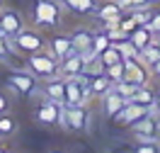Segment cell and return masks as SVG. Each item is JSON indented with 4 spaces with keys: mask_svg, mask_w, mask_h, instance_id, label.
Segmentation results:
<instances>
[{
    "mask_svg": "<svg viewBox=\"0 0 160 153\" xmlns=\"http://www.w3.org/2000/svg\"><path fill=\"white\" fill-rule=\"evenodd\" d=\"M0 8H2V0H0Z\"/></svg>",
    "mask_w": 160,
    "mask_h": 153,
    "instance_id": "f35d334b",
    "label": "cell"
},
{
    "mask_svg": "<svg viewBox=\"0 0 160 153\" xmlns=\"http://www.w3.org/2000/svg\"><path fill=\"white\" fill-rule=\"evenodd\" d=\"M92 34H95V32H92L90 27H75V29L70 32V39H73L75 51L88 54V51L92 49Z\"/></svg>",
    "mask_w": 160,
    "mask_h": 153,
    "instance_id": "ac0fdd59",
    "label": "cell"
},
{
    "mask_svg": "<svg viewBox=\"0 0 160 153\" xmlns=\"http://www.w3.org/2000/svg\"><path fill=\"white\" fill-rule=\"evenodd\" d=\"M124 68H126V66H124V59H121V61H117V63H112V66H107V68H104V73H107V75L112 78V83L117 85L119 80H124Z\"/></svg>",
    "mask_w": 160,
    "mask_h": 153,
    "instance_id": "f1b7e54d",
    "label": "cell"
},
{
    "mask_svg": "<svg viewBox=\"0 0 160 153\" xmlns=\"http://www.w3.org/2000/svg\"><path fill=\"white\" fill-rule=\"evenodd\" d=\"M100 61H102V66L107 68V66H112V63H117V61H121V54H119V49H117V44H109L107 49L100 54Z\"/></svg>",
    "mask_w": 160,
    "mask_h": 153,
    "instance_id": "cb8c5ba5",
    "label": "cell"
},
{
    "mask_svg": "<svg viewBox=\"0 0 160 153\" xmlns=\"http://www.w3.org/2000/svg\"><path fill=\"white\" fill-rule=\"evenodd\" d=\"M24 15L17 12L15 8H0V34L12 39L15 34H20L22 27H24Z\"/></svg>",
    "mask_w": 160,
    "mask_h": 153,
    "instance_id": "ba28073f",
    "label": "cell"
},
{
    "mask_svg": "<svg viewBox=\"0 0 160 153\" xmlns=\"http://www.w3.org/2000/svg\"><path fill=\"white\" fill-rule=\"evenodd\" d=\"M150 73H153V78H160V61L150 66Z\"/></svg>",
    "mask_w": 160,
    "mask_h": 153,
    "instance_id": "d590c367",
    "label": "cell"
},
{
    "mask_svg": "<svg viewBox=\"0 0 160 153\" xmlns=\"http://www.w3.org/2000/svg\"><path fill=\"white\" fill-rule=\"evenodd\" d=\"M5 88L12 90L15 95H22V97H32L34 92L41 90V80L34 75L32 71L22 68V71H10L5 75Z\"/></svg>",
    "mask_w": 160,
    "mask_h": 153,
    "instance_id": "277c9868",
    "label": "cell"
},
{
    "mask_svg": "<svg viewBox=\"0 0 160 153\" xmlns=\"http://www.w3.org/2000/svg\"><path fill=\"white\" fill-rule=\"evenodd\" d=\"M148 27L153 29V34H158V32H160V8H158V10H153V17H150Z\"/></svg>",
    "mask_w": 160,
    "mask_h": 153,
    "instance_id": "836d02e7",
    "label": "cell"
},
{
    "mask_svg": "<svg viewBox=\"0 0 160 153\" xmlns=\"http://www.w3.org/2000/svg\"><path fill=\"white\" fill-rule=\"evenodd\" d=\"M138 153H158L160 151V139H138L136 141Z\"/></svg>",
    "mask_w": 160,
    "mask_h": 153,
    "instance_id": "484cf974",
    "label": "cell"
},
{
    "mask_svg": "<svg viewBox=\"0 0 160 153\" xmlns=\"http://www.w3.org/2000/svg\"><path fill=\"white\" fill-rule=\"evenodd\" d=\"M124 12L126 10L119 5V0H100L95 17H100L102 24H119V20L124 17Z\"/></svg>",
    "mask_w": 160,
    "mask_h": 153,
    "instance_id": "7c38bea8",
    "label": "cell"
},
{
    "mask_svg": "<svg viewBox=\"0 0 160 153\" xmlns=\"http://www.w3.org/2000/svg\"><path fill=\"white\" fill-rule=\"evenodd\" d=\"M124 80L133 83V85H148L153 73H150V66L141 61V59H124Z\"/></svg>",
    "mask_w": 160,
    "mask_h": 153,
    "instance_id": "9c48e42d",
    "label": "cell"
},
{
    "mask_svg": "<svg viewBox=\"0 0 160 153\" xmlns=\"http://www.w3.org/2000/svg\"><path fill=\"white\" fill-rule=\"evenodd\" d=\"M46 49V34L34 24V27H22L20 34H15L12 37V51H20L24 56H29V54H37V51Z\"/></svg>",
    "mask_w": 160,
    "mask_h": 153,
    "instance_id": "3957f363",
    "label": "cell"
},
{
    "mask_svg": "<svg viewBox=\"0 0 160 153\" xmlns=\"http://www.w3.org/2000/svg\"><path fill=\"white\" fill-rule=\"evenodd\" d=\"M131 131L136 139H160V112L150 110L143 119H138L131 126Z\"/></svg>",
    "mask_w": 160,
    "mask_h": 153,
    "instance_id": "30bf717a",
    "label": "cell"
},
{
    "mask_svg": "<svg viewBox=\"0 0 160 153\" xmlns=\"http://www.w3.org/2000/svg\"><path fill=\"white\" fill-rule=\"evenodd\" d=\"M92 100L90 85H88V75H73V78H66V97H63V105H88Z\"/></svg>",
    "mask_w": 160,
    "mask_h": 153,
    "instance_id": "8992f818",
    "label": "cell"
},
{
    "mask_svg": "<svg viewBox=\"0 0 160 153\" xmlns=\"http://www.w3.org/2000/svg\"><path fill=\"white\" fill-rule=\"evenodd\" d=\"M136 88H138V85H133V83H129V80H119L117 85H114V90L119 92V95H124L126 100H131V95H133Z\"/></svg>",
    "mask_w": 160,
    "mask_h": 153,
    "instance_id": "4dcf8cb0",
    "label": "cell"
},
{
    "mask_svg": "<svg viewBox=\"0 0 160 153\" xmlns=\"http://www.w3.org/2000/svg\"><path fill=\"white\" fill-rule=\"evenodd\" d=\"M8 41H10V39H8V37H2V34H0V59H2V56H8V54H10V46H5V44H8Z\"/></svg>",
    "mask_w": 160,
    "mask_h": 153,
    "instance_id": "e575fe53",
    "label": "cell"
},
{
    "mask_svg": "<svg viewBox=\"0 0 160 153\" xmlns=\"http://www.w3.org/2000/svg\"><path fill=\"white\" fill-rule=\"evenodd\" d=\"M153 110L160 112V90H155V102H153Z\"/></svg>",
    "mask_w": 160,
    "mask_h": 153,
    "instance_id": "8d00e7d4",
    "label": "cell"
},
{
    "mask_svg": "<svg viewBox=\"0 0 160 153\" xmlns=\"http://www.w3.org/2000/svg\"><path fill=\"white\" fill-rule=\"evenodd\" d=\"M41 92H44V97L63 105V97H66V78L63 75H53V78L41 80Z\"/></svg>",
    "mask_w": 160,
    "mask_h": 153,
    "instance_id": "9a60e30c",
    "label": "cell"
},
{
    "mask_svg": "<svg viewBox=\"0 0 160 153\" xmlns=\"http://www.w3.org/2000/svg\"><path fill=\"white\" fill-rule=\"evenodd\" d=\"M150 110H153V107H143V105H136V102L129 100V102H126V105L119 110V112L112 117V122L119 124V126H129V129H131V126L138 122V119H143Z\"/></svg>",
    "mask_w": 160,
    "mask_h": 153,
    "instance_id": "8fae6325",
    "label": "cell"
},
{
    "mask_svg": "<svg viewBox=\"0 0 160 153\" xmlns=\"http://www.w3.org/2000/svg\"><path fill=\"white\" fill-rule=\"evenodd\" d=\"M104 32H107V37H109V41H112V44H119V41L129 39V34L121 29L119 24H104Z\"/></svg>",
    "mask_w": 160,
    "mask_h": 153,
    "instance_id": "83f0119b",
    "label": "cell"
},
{
    "mask_svg": "<svg viewBox=\"0 0 160 153\" xmlns=\"http://www.w3.org/2000/svg\"><path fill=\"white\" fill-rule=\"evenodd\" d=\"M109 44H112V41H109V37H107V32H104V29H102V32H95V34H92V51H95L97 56H100V54L107 49Z\"/></svg>",
    "mask_w": 160,
    "mask_h": 153,
    "instance_id": "d4e9b609",
    "label": "cell"
},
{
    "mask_svg": "<svg viewBox=\"0 0 160 153\" xmlns=\"http://www.w3.org/2000/svg\"><path fill=\"white\" fill-rule=\"evenodd\" d=\"M117 49H119V54H121V59H141V51L131 44L129 39H124V41H119L117 44Z\"/></svg>",
    "mask_w": 160,
    "mask_h": 153,
    "instance_id": "4316f807",
    "label": "cell"
},
{
    "mask_svg": "<svg viewBox=\"0 0 160 153\" xmlns=\"http://www.w3.org/2000/svg\"><path fill=\"white\" fill-rule=\"evenodd\" d=\"M90 124V110L88 105H63V129L73 134H85Z\"/></svg>",
    "mask_w": 160,
    "mask_h": 153,
    "instance_id": "5b68a950",
    "label": "cell"
},
{
    "mask_svg": "<svg viewBox=\"0 0 160 153\" xmlns=\"http://www.w3.org/2000/svg\"><path fill=\"white\" fill-rule=\"evenodd\" d=\"M24 68L32 71L39 80H46V78H53V75H61V61L49 54L46 49L37 51V54H29L24 59Z\"/></svg>",
    "mask_w": 160,
    "mask_h": 153,
    "instance_id": "7a4b0ae2",
    "label": "cell"
},
{
    "mask_svg": "<svg viewBox=\"0 0 160 153\" xmlns=\"http://www.w3.org/2000/svg\"><path fill=\"white\" fill-rule=\"evenodd\" d=\"M129 15L136 20V24H148L150 17H153V10H150V8H136V10H131Z\"/></svg>",
    "mask_w": 160,
    "mask_h": 153,
    "instance_id": "f546056e",
    "label": "cell"
},
{
    "mask_svg": "<svg viewBox=\"0 0 160 153\" xmlns=\"http://www.w3.org/2000/svg\"><path fill=\"white\" fill-rule=\"evenodd\" d=\"M46 51H49V54H53L58 61L68 59L70 54L75 51L73 39H70V32H68V34H53V37H49V39H46Z\"/></svg>",
    "mask_w": 160,
    "mask_h": 153,
    "instance_id": "4fadbf2b",
    "label": "cell"
},
{
    "mask_svg": "<svg viewBox=\"0 0 160 153\" xmlns=\"http://www.w3.org/2000/svg\"><path fill=\"white\" fill-rule=\"evenodd\" d=\"M153 39H155V34H153V29H150L148 24H136V29L129 32V41H131V44H133L138 51H143Z\"/></svg>",
    "mask_w": 160,
    "mask_h": 153,
    "instance_id": "d6986e66",
    "label": "cell"
},
{
    "mask_svg": "<svg viewBox=\"0 0 160 153\" xmlns=\"http://www.w3.org/2000/svg\"><path fill=\"white\" fill-rule=\"evenodd\" d=\"M15 134H17V119H15L10 112L0 114V136H2V139H10Z\"/></svg>",
    "mask_w": 160,
    "mask_h": 153,
    "instance_id": "7402d4cb",
    "label": "cell"
},
{
    "mask_svg": "<svg viewBox=\"0 0 160 153\" xmlns=\"http://www.w3.org/2000/svg\"><path fill=\"white\" fill-rule=\"evenodd\" d=\"M141 61L146 63V66H153V63L160 61V46L155 44V39H153L148 46H146V49L141 51Z\"/></svg>",
    "mask_w": 160,
    "mask_h": 153,
    "instance_id": "603a6c76",
    "label": "cell"
},
{
    "mask_svg": "<svg viewBox=\"0 0 160 153\" xmlns=\"http://www.w3.org/2000/svg\"><path fill=\"white\" fill-rule=\"evenodd\" d=\"M155 37H160V32H158V34H155Z\"/></svg>",
    "mask_w": 160,
    "mask_h": 153,
    "instance_id": "ab89813d",
    "label": "cell"
},
{
    "mask_svg": "<svg viewBox=\"0 0 160 153\" xmlns=\"http://www.w3.org/2000/svg\"><path fill=\"white\" fill-rule=\"evenodd\" d=\"M100 100H102V112H104V117H109V119H112L117 112H119V110L126 105V102H129L124 95H119V92L114 90V88H112L107 95H102Z\"/></svg>",
    "mask_w": 160,
    "mask_h": 153,
    "instance_id": "e0dca14e",
    "label": "cell"
},
{
    "mask_svg": "<svg viewBox=\"0 0 160 153\" xmlns=\"http://www.w3.org/2000/svg\"><path fill=\"white\" fill-rule=\"evenodd\" d=\"M131 102H136V105H143V107H153V102H155V90L150 88V85H138L133 95H131Z\"/></svg>",
    "mask_w": 160,
    "mask_h": 153,
    "instance_id": "44dd1931",
    "label": "cell"
},
{
    "mask_svg": "<svg viewBox=\"0 0 160 153\" xmlns=\"http://www.w3.org/2000/svg\"><path fill=\"white\" fill-rule=\"evenodd\" d=\"M88 85H90V92L92 97H102V95H107V92L114 88V83H112V78L107 75L104 71L100 73H92V75H88Z\"/></svg>",
    "mask_w": 160,
    "mask_h": 153,
    "instance_id": "2e32d148",
    "label": "cell"
},
{
    "mask_svg": "<svg viewBox=\"0 0 160 153\" xmlns=\"http://www.w3.org/2000/svg\"><path fill=\"white\" fill-rule=\"evenodd\" d=\"M63 20L61 0H34L32 3V22L41 29H56Z\"/></svg>",
    "mask_w": 160,
    "mask_h": 153,
    "instance_id": "6da1fadb",
    "label": "cell"
},
{
    "mask_svg": "<svg viewBox=\"0 0 160 153\" xmlns=\"http://www.w3.org/2000/svg\"><path fill=\"white\" fill-rule=\"evenodd\" d=\"M85 71H88V59H85V54H80V51H73L68 59L61 61V75H63V78L85 75Z\"/></svg>",
    "mask_w": 160,
    "mask_h": 153,
    "instance_id": "5bb4252c",
    "label": "cell"
},
{
    "mask_svg": "<svg viewBox=\"0 0 160 153\" xmlns=\"http://www.w3.org/2000/svg\"><path fill=\"white\" fill-rule=\"evenodd\" d=\"M34 119L41 126H63V105L44 97L34 110Z\"/></svg>",
    "mask_w": 160,
    "mask_h": 153,
    "instance_id": "52a82bcc",
    "label": "cell"
},
{
    "mask_svg": "<svg viewBox=\"0 0 160 153\" xmlns=\"http://www.w3.org/2000/svg\"><path fill=\"white\" fill-rule=\"evenodd\" d=\"M155 44H158V46H160V37H155Z\"/></svg>",
    "mask_w": 160,
    "mask_h": 153,
    "instance_id": "74e56055",
    "label": "cell"
},
{
    "mask_svg": "<svg viewBox=\"0 0 160 153\" xmlns=\"http://www.w3.org/2000/svg\"><path fill=\"white\" fill-rule=\"evenodd\" d=\"M10 107H12V100L8 95V90H0V114L10 112Z\"/></svg>",
    "mask_w": 160,
    "mask_h": 153,
    "instance_id": "d6a6232c",
    "label": "cell"
},
{
    "mask_svg": "<svg viewBox=\"0 0 160 153\" xmlns=\"http://www.w3.org/2000/svg\"><path fill=\"white\" fill-rule=\"evenodd\" d=\"M61 5H66L70 12H75L80 17L97 12V0H61Z\"/></svg>",
    "mask_w": 160,
    "mask_h": 153,
    "instance_id": "ffe728a7",
    "label": "cell"
},
{
    "mask_svg": "<svg viewBox=\"0 0 160 153\" xmlns=\"http://www.w3.org/2000/svg\"><path fill=\"white\" fill-rule=\"evenodd\" d=\"M150 3L153 0H119V5L124 10H136V8H150Z\"/></svg>",
    "mask_w": 160,
    "mask_h": 153,
    "instance_id": "1f68e13d",
    "label": "cell"
}]
</instances>
